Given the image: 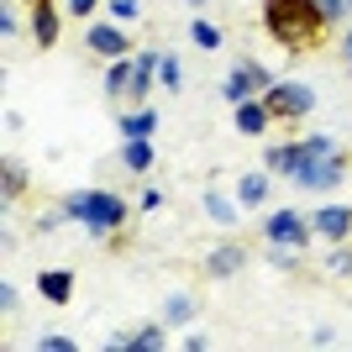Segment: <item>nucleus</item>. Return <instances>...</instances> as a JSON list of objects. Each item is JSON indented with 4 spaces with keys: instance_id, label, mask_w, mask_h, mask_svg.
<instances>
[{
    "instance_id": "1",
    "label": "nucleus",
    "mask_w": 352,
    "mask_h": 352,
    "mask_svg": "<svg viewBox=\"0 0 352 352\" xmlns=\"http://www.w3.org/2000/svg\"><path fill=\"white\" fill-rule=\"evenodd\" d=\"M321 21L326 16L316 0H268V11H263L268 37H279L284 47H310L321 37Z\"/></svg>"
},
{
    "instance_id": "2",
    "label": "nucleus",
    "mask_w": 352,
    "mask_h": 352,
    "mask_svg": "<svg viewBox=\"0 0 352 352\" xmlns=\"http://www.w3.org/2000/svg\"><path fill=\"white\" fill-rule=\"evenodd\" d=\"M63 216H69V221H85L95 236H105V232H116V226H121L126 200L111 195V190H85V195H69V200H63Z\"/></svg>"
},
{
    "instance_id": "3",
    "label": "nucleus",
    "mask_w": 352,
    "mask_h": 352,
    "mask_svg": "<svg viewBox=\"0 0 352 352\" xmlns=\"http://www.w3.org/2000/svg\"><path fill=\"white\" fill-rule=\"evenodd\" d=\"M263 105H268V116H279V121H300V116L316 111V95H310L305 85H268Z\"/></svg>"
},
{
    "instance_id": "4",
    "label": "nucleus",
    "mask_w": 352,
    "mask_h": 352,
    "mask_svg": "<svg viewBox=\"0 0 352 352\" xmlns=\"http://www.w3.org/2000/svg\"><path fill=\"white\" fill-rule=\"evenodd\" d=\"M289 179L300 184V190H331V184L342 179V158L337 153H331V158H305Z\"/></svg>"
},
{
    "instance_id": "5",
    "label": "nucleus",
    "mask_w": 352,
    "mask_h": 352,
    "mask_svg": "<svg viewBox=\"0 0 352 352\" xmlns=\"http://www.w3.org/2000/svg\"><path fill=\"white\" fill-rule=\"evenodd\" d=\"M263 232H268V242H274V248H305L310 226L294 216V210H274V216L263 221Z\"/></svg>"
},
{
    "instance_id": "6",
    "label": "nucleus",
    "mask_w": 352,
    "mask_h": 352,
    "mask_svg": "<svg viewBox=\"0 0 352 352\" xmlns=\"http://www.w3.org/2000/svg\"><path fill=\"white\" fill-rule=\"evenodd\" d=\"M310 232H321L326 242H342V236L352 232V210L347 206H321L316 221H310Z\"/></svg>"
},
{
    "instance_id": "7",
    "label": "nucleus",
    "mask_w": 352,
    "mask_h": 352,
    "mask_svg": "<svg viewBox=\"0 0 352 352\" xmlns=\"http://www.w3.org/2000/svg\"><path fill=\"white\" fill-rule=\"evenodd\" d=\"M89 53H105V58H121V53H126V37H121L116 27H89Z\"/></svg>"
},
{
    "instance_id": "8",
    "label": "nucleus",
    "mask_w": 352,
    "mask_h": 352,
    "mask_svg": "<svg viewBox=\"0 0 352 352\" xmlns=\"http://www.w3.org/2000/svg\"><path fill=\"white\" fill-rule=\"evenodd\" d=\"M158 53H137V58H132V85H126V89H132V95H137V100H147V85H153V74H158Z\"/></svg>"
},
{
    "instance_id": "9",
    "label": "nucleus",
    "mask_w": 352,
    "mask_h": 352,
    "mask_svg": "<svg viewBox=\"0 0 352 352\" xmlns=\"http://www.w3.org/2000/svg\"><path fill=\"white\" fill-rule=\"evenodd\" d=\"M268 121H274V116H268V105H263V100H242V105H236V132L258 137Z\"/></svg>"
},
{
    "instance_id": "10",
    "label": "nucleus",
    "mask_w": 352,
    "mask_h": 352,
    "mask_svg": "<svg viewBox=\"0 0 352 352\" xmlns=\"http://www.w3.org/2000/svg\"><path fill=\"white\" fill-rule=\"evenodd\" d=\"M32 32H37V43H58V11H53V0H37V16H32Z\"/></svg>"
},
{
    "instance_id": "11",
    "label": "nucleus",
    "mask_w": 352,
    "mask_h": 352,
    "mask_svg": "<svg viewBox=\"0 0 352 352\" xmlns=\"http://www.w3.org/2000/svg\"><path fill=\"white\" fill-rule=\"evenodd\" d=\"M121 163H126L132 174H147V168H153V137H132L126 153H121Z\"/></svg>"
},
{
    "instance_id": "12",
    "label": "nucleus",
    "mask_w": 352,
    "mask_h": 352,
    "mask_svg": "<svg viewBox=\"0 0 352 352\" xmlns=\"http://www.w3.org/2000/svg\"><path fill=\"white\" fill-rule=\"evenodd\" d=\"M153 126H158V111H153V105H142V111H132V116H121L126 142H132V137H153Z\"/></svg>"
},
{
    "instance_id": "13",
    "label": "nucleus",
    "mask_w": 352,
    "mask_h": 352,
    "mask_svg": "<svg viewBox=\"0 0 352 352\" xmlns=\"http://www.w3.org/2000/svg\"><path fill=\"white\" fill-rule=\"evenodd\" d=\"M37 289H43V300L63 305V300L74 294V274H43V279H37Z\"/></svg>"
},
{
    "instance_id": "14",
    "label": "nucleus",
    "mask_w": 352,
    "mask_h": 352,
    "mask_svg": "<svg viewBox=\"0 0 352 352\" xmlns=\"http://www.w3.org/2000/svg\"><path fill=\"white\" fill-rule=\"evenodd\" d=\"M236 200H242V206H263L268 200V174H248L236 184Z\"/></svg>"
},
{
    "instance_id": "15",
    "label": "nucleus",
    "mask_w": 352,
    "mask_h": 352,
    "mask_svg": "<svg viewBox=\"0 0 352 352\" xmlns=\"http://www.w3.org/2000/svg\"><path fill=\"white\" fill-rule=\"evenodd\" d=\"M206 268L216 274V279H221V274H236V268H242V252H236V248H216L206 258Z\"/></svg>"
},
{
    "instance_id": "16",
    "label": "nucleus",
    "mask_w": 352,
    "mask_h": 352,
    "mask_svg": "<svg viewBox=\"0 0 352 352\" xmlns=\"http://www.w3.org/2000/svg\"><path fill=\"white\" fill-rule=\"evenodd\" d=\"M268 174H294V163H300V153H294V147H274V153H268Z\"/></svg>"
},
{
    "instance_id": "17",
    "label": "nucleus",
    "mask_w": 352,
    "mask_h": 352,
    "mask_svg": "<svg viewBox=\"0 0 352 352\" xmlns=\"http://www.w3.org/2000/svg\"><path fill=\"white\" fill-rule=\"evenodd\" d=\"M132 85V63H111V74H105V95H121V89Z\"/></svg>"
},
{
    "instance_id": "18",
    "label": "nucleus",
    "mask_w": 352,
    "mask_h": 352,
    "mask_svg": "<svg viewBox=\"0 0 352 352\" xmlns=\"http://www.w3.org/2000/svg\"><path fill=\"white\" fill-rule=\"evenodd\" d=\"M206 210H210V221H221V226H226V221H236V206L226 200V195H206Z\"/></svg>"
},
{
    "instance_id": "19",
    "label": "nucleus",
    "mask_w": 352,
    "mask_h": 352,
    "mask_svg": "<svg viewBox=\"0 0 352 352\" xmlns=\"http://www.w3.org/2000/svg\"><path fill=\"white\" fill-rule=\"evenodd\" d=\"M0 179H6V200H16V195L27 190V174H21L16 163H6V168H0Z\"/></svg>"
},
{
    "instance_id": "20",
    "label": "nucleus",
    "mask_w": 352,
    "mask_h": 352,
    "mask_svg": "<svg viewBox=\"0 0 352 352\" xmlns=\"http://www.w3.org/2000/svg\"><path fill=\"white\" fill-rule=\"evenodd\" d=\"M190 37H195L200 47H221V32L210 27V21H195V27H190Z\"/></svg>"
},
{
    "instance_id": "21",
    "label": "nucleus",
    "mask_w": 352,
    "mask_h": 352,
    "mask_svg": "<svg viewBox=\"0 0 352 352\" xmlns=\"http://www.w3.org/2000/svg\"><path fill=\"white\" fill-rule=\"evenodd\" d=\"M163 316H168V321H190V316H195V300H184V294H174Z\"/></svg>"
},
{
    "instance_id": "22",
    "label": "nucleus",
    "mask_w": 352,
    "mask_h": 352,
    "mask_svg": "<svg viewBox=\"0 0 352 352\" xmlns=\"http://www.w3.org/2000/svg\"><path fill=\"white\" fill-rule=\"evenodd\" d=\"M316 6H321L326 21H337V16H347V11H352V0H316Z\"/></svg>"
},
{
    "instance_id": "23",
    "label": "nucleus",
    "mask_w": 352,
    "mask_h": 352,
    "mask_svg": "<svg viewBox=\"0 0 352 352\" xmlns=\"http://www.w3.org/2000/svg\"><path fill=\"white\" fill-rule=\"evenodd\" d=\"M158 74H163V85H168V89L184 85V79H179V58H163V63H158Z\"/></svg>"
},
{
    "instance_id": "24",
    "label": "nucleus",
    "mask_w": 352,
    "mask_h": 352,
    "mask_svg": "<svg viewBox=\"0 0 352 352\" xmlns=\"http://www.w3.org/2000/svg\"><path fill=\"white\" fill-rule=\"evenodd\" d=\"M37 347H43V352H74V337H43Z\"/></svg>"
},
{
    "instance_id": "25",
    "label": "nucleus",
    "mask_w": 352,
    "mask_h": 352,
    "mask_svg": "<svg viewBox=\"0 0 352 352\" xmlns=\"http://www.w3.org/2000/svg\"><path fill=\"white\" fill-rule=\"evenodd\" d=\"M331 274H352V252H347V248L331 252Z\"/></svg>"
},
{
    "instance_id": "26",
    "label": "nucleus",
    "mask_w": 352,
    "mask_h": 352,
    "mask_svg": "<svg viewBox=\"0 0 352 352\" xmlns=\"http://www.w3.org/2000/svg\"><path fill=\"white\" fill-rule=\"evenodd\" d=\"M0 310H6V316H11V310H16V284H11V279L0 284Z\"/></svg>"
},
{
    "instance_id": "27",
    "label": "nucleus",
    "mask_w": 352,
    "mask_h": 352,
    "mask_svg": "<svg viewBox=\"0 0 352 352\" xmlns=\"http://www.w3.org/2000/svg\"><path fill=\"white\" fill-rule=\"evenodd\" d=\"M111 6H116V16H137L142 11V0H111Z\"/></svg>"
},
{
    "instance_id": "28",
    "label": "nucleus",
    "mask_w": 352,
    "mask_h": 352,
    "mask_svg": "<svg viewBox=\"0 0 352 352\" xmlns=\"http://www.w3.org/2000/svg\"><path fill=\"white\" fill-rule=\"evenodd\" d=\"M69 11L74 16H89V11H95V0H69Z\"/></svg>"
},
{
    "instance_id": "29",
    "label": "nucleus",
    "mask_w": 352,
    "mask_h": 352,
    "mask_svg": "<svg viewBox=\"0 0 352 352\" xmlns=\"http://www.w3.org/2000/svg\"><path fill=\"white\" fill-rule=\"evenodd\" d=\"M342 58L352 63V32H347V37H342Z\"/></svg>"
},
{
    "instance_id": "30",
    "label": "nucleus",
    "mask_w": 352,
    "mask_h": 352,
    "mask_svg": "<svg viewBox=\"0 0 352 352\" xmlns=\"http://www.w3.org/2000/svg\"><path fill=\"white\" fill-rule=\"evenodd\" d=\"M190 6H206V0H190Z\"/></svg>"
},
{
    "instance_id": "31",
    "label": "nucleus",
    "mask_w": 352,
    "mask_h": 352,
    "mask_svg": "<svg viewBox=\"0 0 352 352\" xmlns=\"http://www.w3.org/2000/svg\"><path fill=\"white\" fill-rule=\"evenodd\" d=\"M32 6H37V0H32Z\"/></svg>"
}]
</instances>
